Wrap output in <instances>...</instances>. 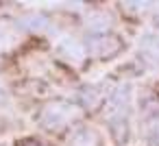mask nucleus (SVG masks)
Here are the masks:
<instances>
[{
	"instance_id": "1",
	"label": "nucleus",
	"mask_w": 159,
	"mask_h": 146,
	"mask_svg": "<svg viewBox=\"0 0 159 146\" xmlns=\"http://www.w3.org/2000/svg\"><path fill=\"white\" fill-rule=\"evenodd\" d=\"M79 118V109L70 103H63V100H52L48 103L42 113H39V120L46 129L50 131H59V129H66L70 122H74Z\"/></svg>"
},
{
	"instance_id": "2",
	"label": "nucleus",
	"mask_w": 159,
	"mask_h": 146,
	"mask_svg": "<svg viewBox=\"0 0 159 146\" xmlns=\"http://www.w3.org/2000/svg\"><path fill=\"white\" fill-rule=\"evenodd\" d=\"M120 48H122L120 37L111 33H92L85 42V50L96 59H111L113 55L120 52Z\"/></svg>"
},
{
	"instance_id": "3",
	"label": "nucleus",
	"mask_w": 159,
	"mask_h": 146,
	"mask_svg": "<svg viewBox=\"0 0 159 146\" xmlns=\"http://www.w3.org/2000/svg\"><path fill=\"white\" fill-rule=\"evenodd\" d=\"M68 144H70V146H100L102 139H100V135H98L94 129H89V126H79V129L72 131Z\"/></svg>"
},
{
	"instance_id": "4",
	"label": "nucleus",
	"mask_w": 159,
	"mask_h": 146,
	"mask_svg": "<svg viewBox=\"0 0 159 146\" xmlns=\"http://www.w3.org/2000/svg\"><path fill=\"white\" fill-rule=\"evenodd\" d=\"M142 57L146 59V63L159 68V39L155 37H144L142 39Z\"/></svg>"
},
{
	"instance_id": "5",
	"label": "nucleus",
	"mask_w": 159,
	"mask_h": 146,
	"mask_svg": "<svg viewBox=\"0 0 159 146\" xmlns=\"http://www.w3.org/2000/svg\"><path fill=\"white\" fill-rule=\"evenodd\" d=\"M59 50L66 55V59L70 61V63H76V61H81L83 57H85V48L83 46H79L74 39H66V42H61V46H59Z\"/></svg>"
},
{
	"instance_id": "6",
	"label": "nucleus",
	"mask_w": 159,
	"mask_h": 146,
	"mask_svg": "<svg viewBox=\"0 0 159 146\" xmlns=\"http://www.w3.org/2000/svg\"><path fill=\"white\" fill-rule=\"evenodd\" d=\"M146 137H148V144H150V146H159V116H155V118L148 122Z\"/></svg>"
},
{
	"instance_id": "7",
	"label": "nucleus",
	"mask_w": 159,
	"mask_h": 146,
	"mask_svg": "<svg viewBox=\"0 0 159 146\" xmlns=\"http://www.w3.org/2000/svg\"><path fill=\"white\" fill-rule=\"evenodd\" d=\"M83 96H85V105L92 109V107H96L100 100H102V96H100V92H98V87H87V89H83Z\"/></svg>"
},
{
	"instance_id": "8",
	"label": "nucleus",
	"mask_w": 159,
	"mask_h": 146,
	"mask_svg": "<svg viewBox=\"0 0 159 146\" xmlns=\"http://www.w3.org/2000/svg\"><path fill=\"white\" fill-rule=\"evenodd\" d=\"M18 146H44V144H42L39 139H22Z\"/></svg>"
}]
</instances>
